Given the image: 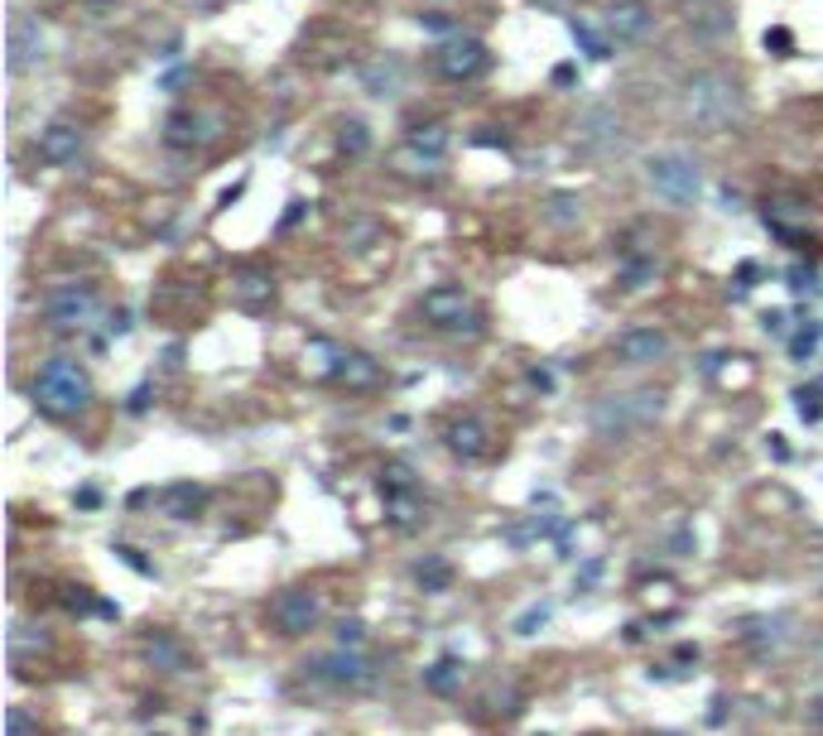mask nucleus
I'll return each mask as SVG.
<instances>
[{
    "instance_id": "obj_1",
    "label": "nucleus",
    "mask_w": 823,
    "mask_h": 736,
    "mask_svg": "<svg viewBox=\"0 0 823 736\" xmlns=\"http://www.w3.org/2000/svg\"><path fill=\"white\" fill-rule=\"evenodd\" d=\"M29 400L39 414L49 419H78L92 404V375L82 371V361L72 356H49L29 375Z\"/></svg>"
},
{
    "instance_id": "obj_2",
    "label": "nucleus",
    "mask_w": 823,
    "mask_h": 736,
    "mask_svg": "<svg viewBox=\"0 0 823 736\" xmlns=\"http://www.w3.org/2000/svg\"><path fill=\"white\" fill-rule=\"evenodd\" d=\"M684 111L703 130H727L742 115V92H736V82L727 72H699L684 92Z\"/></svg>"
},
{
    "instance_id": "obj_3",
    "label": "nucleus",
    "mask_w": 823,
    "mask_h": 736,
    "mask_svg": "<svg viewBox=\"0 0 823 736\" xmlns=\"http://www.w3.org/2000/svg\"><path fill=\"white\" fill-rule=\"evenodd\" d=\"M419 313L429 317V327L448 332V337H482V313L472 309L468 289H458V284H433L419 299Z\"/></svg>"
},
{
    "instance_id": "obj_4",
    "label": "nucleus",
    "mask_w": 823,
    "mask_h": 736,
    "mask_svg": "<svg viewBox=\"0 0 823 736\" xmlns=\"http://www.w3.org/2000/svg\"><path fill=\"white\" fill-rule=\"evenodd\" d=\"M655 414H660V395H655V390H635V395L602 400L598 410H592V429H598L602 438H621V433H631V429H645Z\"/></svg>"
},
{
    "instance_id": "obj_5",
    "label": "nucleus",
    "mask_w": 823,
    "mask_h": 736,
    "mask_svg": "<svg viewBox=\"0 0 823 736\" xmlns=\"http://www.w3.org/2000/svg\"><path fill=\"white\" fill-rule=\"evenodd\" d=\"M97 289L92 284H53L49 294L39 299V313L43 323L58 327V332H72V327H87L97 317Z\"/></svg>"
},
{
    "instance_id": "obj_6",
    "label": "nucleus",
    "mask_w": 823,
    "mask_h": 736,
    "mask_svg": "<svg viewBox=\"0 0 823 736\" xmlns=\"http://www.w3.org/2000/svg\"><path fill=\"white\" fill-rule=\"evenodd\" d=\"M645 173H650V188H655L660 198H670V202H693V198H699V188H703L699 164H693L689 154H674V150L650 159Z\"/></svg>"
},
{
    "instance_id": "obj_7",
    "label": "nucleus",
    "mask_w": 823,
    "mask_h": 736,
    "mask_svg": "<svg viewBox=\"0 0 823 736\" xmlns=\"http://www.w3.org/2000/svg\"><path fill=\"white\" fill-rule=\"evenodd\" d=\"M486 63H491V49L482 39H472V34H453V39H443L439 49H433V68H439L448 82L482 78Z\"/></svg>"
},
{
    "instance_id": "obj_8",
    "label": "nucleus",
    "mask_w": 823,
    "mask_h": 736,
    "mask_svg": "<svg viewBox=\"0 0 823 736\" xmlns=\"http://www.w3.org/2000/svg\"><path fill=\"white\" fill-rule=\"evenodd\" d=\"M323 616V597L313 587H284L280 597L270 602V621L280 626V635H309Z\"/></svg>"
},
{
    "instance_id": "obj_9",
    "label": "nucleus",
    "mask_w": 823,
    "mask_h": 736,
    "mask_svg": "<svg viewBox=\"0 0 823 736\" xmlns=\"http://www.w3.org/2000/svg\"><path fill=\"white\" fill-rule=\"evenodd\" d=\"M313 678H323V684H332V688H371L375 669L357 645H338L332 655H323L313 664Z\"/></svg>"
},
{
    "instance_id": "obj_10",
    "label": "nucleus",
    "mask_w": 823,
    "mask_h": 736,
    "mask_svg": "<svg viewBox=\"0 0 823 736\" xmlns=\"http://www.w3.org/2000/svg\"><path fill=\"white\" fill-rule=\"evenodd\" d=\"M612 352L626 361V366H655V361L670 356V332H660V327H626L612 342Z\"/></svg>"
},
{
    "instance_id": "obj_11",
    "label": "nucleus",
    "mask_w": 823,
    "mask_h": 736,
    "mask_svg": "<svg viewBox=\"0 0 823 736\" xmlns=\"http://www.w3.org/2000/svg\"><path fill=\"white\" fill-rule=\"evenodd\" d=\"M39 159L43 164H53V169H68L72 159H78V150H82V130L72 125V121H53V125H43L39 130Z\"/></svg>"
},
{
    "instance_id": "obj_12",
    "label": "nucleus",
    "mask_w": 823,
    "mask_h": 736,
    "mask_svg": "<svg viewBox=\"0 0 823 736\" xmlns=\"http://www.w3.org/2000/svg\"><path fill=\"white\" fill-rule=\"evenodd\" d=\"M140 655L159 674H188V649H183L179 635H169V631H144Z\"/></svg>"
},
{
    "instance_id": "obj_13",
    "label": "nucleus",
    "mask_w": 823,
    "mask_h": 736,
    "mask_svg": "<svg viewBox=\"0 0 823 736\" xmlns=\"http://www.w3.org/2000/svg\"><path fill=\"white\" fill-rule=\"evenodd\" d=\"M443 443H448V453L462 457V462H476V457L491 453V433H486L482 419H453V424L443 429Z\"/></svg>"
},
{
    "instance_id": "obj_14",
    "label": "nucleus",
    "mask_w": 823,
    "mask_h": 736,
    "mask_svg": "<svg viewBox=\"0 0 823 736\" xmlns=\"http://www.w3.org/2000/svg\"><path fill=\"white\" fill-rule=\"evenodd\" d=\"M39 58H43V29H39V20L20 14V20L10 24V72L34 68Z\"/></svg>"
},
{
    "instance_id": "obj_15",
    "label": "nucleus",
    "mask_w": 823,
    "mask_h": 736,
    "mask_svg": "<svg viewBox=\"0 0 823 736\" xmlns=\"http://www.w3.org/2000/svg\"><path fill=\"white\" fill-rule=\"evenodd\" d=\"M606 29H612V39H641L645 29H650V6L645 0H612V6H606Z\"/></svg>"
},
{
    "instance_id": "obj_16",
    "label": "nucleus",
    "mask_w": 823,
    "mask_h": 736,
    "mask_svg": "<svg viewBox=\"0 0 823 736\" xmlns=\"http://www.w3.org/2000/svg\"><path fill=\"white\" fill-rule=\"evenodd\" d=\"M212 121L208 115H198V111H179V115H169V130H164V140L173 144V150H193V144H208L217 130H208Z\"/></svg>"
},
{
    "instance_id": "obj_17",
    "label": "nucleus",
    "mask_w": 823,
    "mask_h": 736,
    "mask_svg": "<svg viewBox=\"0 0 823 736\" xmlns=\"http://www.w3.org/2000/svg\"><path fill=\"white\" fill-rule=\"evenodd\" d=\"M231 294H237L241 309L260 313V309H265V303L274 299V280H270L265 270H241L237 280H231Z\"/></svg>"
},
{
    "instance_id": "obj_18",
    "label": "nucleus",
    "mask_w": 823,
    "mask_h": 736,
    "mask_svg": "<svg viewBox=\"0 0 823 736\" xmlns=\"http://www.w3.org/2000/svg\"><path fill=\"white\" fill-rule=\"evenodd\" d=\"M332 381L347 385V390H371L375 381H381V366H375L367 352H342L338 375H332Z\"/></svg>"
},
{
    "instance_id": "obj_19",
    "label": "nucleus",
    "mask_w": 823,
    "mask_h": 736,
    "mask_svg": "<svg viewBox=\"0 0 823 736\" xmlns=\"http://www.w3.org/2000/svg\"><path fill=\"white\" fill-rule=\"evenodd\" d=\"M424 688L439 693V698H453V693L462 688V659L458 655H439L424 669Z\"/></svg>"
},
{
    "instance_id": "obj_20",
    "label": "nucleus",
    "mask_w": 823,
    "mask_h": 736,
    "mask_svg": "<svg viewBox=\"0 0 823 736\" xmlns=\"http://www.w3.org/2000/svg\"><path fill=\"white\" fill-rule=\"evenodd\" d=\"M202 501H208V491L193 486V482H179V486H169L164 496H159V505H164V515H173V520H193V511H198Z\"/></svg>"
},
{
    "instance_id": "obj_21",
    "label": "nucleus",
    "mask_w": 823,
    "mask_h": 736,
    "mask_svg": "<svg viewBox=\"0 0 823 736\" xmlns=\"http://www.w3.org/2000/svg\"><path fill=\"white\" fill-rule=\"evenodd\" d=\"M404 150H410V154H424V159H433V164H439L443 150H448V130H443V125H414L410 140H404Z\"/></svg>"
},
{
    "instance_id": "obj_22",
    "label": "nucleus",
    "mask_w": 823,
    "mask_h": 736,
    "mask_svg": "<svg viewBox=\"0 0 823 736\" xmlns=\"http://www.w3.org/2000/svg\"><path fill=\"white\" fill-rule=\"evenodd\" d=\"M385 511H390V525L395 530H414L419 525V501H414V491H390L385 496Z\"/></svg>"
},
{
    "instance_id": "obj_23",
    "label": "nucleus",
    "mask_w": 823,
    "mask_h": 736,
    "mask_svg": "<svg viewBox=\"0 0 823 736\" xmlns=\"http://www.w3.org/2000/svg\"><path fill=\"white\" fill-rule=\"evenodd\" d=\"M414 577H419V587H424V592H443L448 583H453V568H448L443 558H424L414 568Z\"/></svg>"
},
{
    "instance_id": "obj_24",
    "label": "nucleus",
    "mask_w": 823,
    "mask_h": 736,
    "mask_svg": "<svg viewBox=\"0 0 823 736\" xmlns=\"http://www.w3.org/2000/svg\"><path fill=\"white\" fill-rule=\"evenodd\" d=\"M794 410H800L804 424H819V419H823V385H800V390H794Z\"/></svg>"
},
{
    "instance_id": "obj_25",
    "label": "nucleus",
    "mask_w": 823,
    "mask_h": 736,
    "mask_svg": "<svg viewBox=\"0 0 823 736\" xmlns=\"http://www.w3.org/2000/svg\"><path fill=\"white\" fill-rule=\"evenodd\" d=\"M381 491L390 496V491H414V467L410 462H385L381 467Z\"/></svg>"
},
{
    "instance_id": "obj_26",
    "label": "nucleus",
    "mask_w": 823,
    "mask_h": 736,
    "mask_svg": "<svg viewBox=\"0 0 823 736\" xmlns=\"http://www.w3.org/2000/svg\"><path fill=\"white\" fill-rule=\"evenodd\" d=\"M6 736H43L39 717L29 713V707H10V713H6Z\"/></svg>"
},
{
    "instance_id": "obj_27",
    "label": "nucleus",
    "mask_w": 823,
    "mask_h": 736,
    "mask_svg": "<svg viewBox=\"0 0 823 736\" xmlns=\"http://www.w3.org/2000/svg\"><path fill=\"white\" fill-rule=\"evenodd\" d=\"M338 144H342V154H367V144H371L367 125H361V121H342V135H338Z\"/></svg>"
},
{
    "instance_id": "obj_28",
    "label": "nucleus",
    "mask_w": 823,
    "mask_h": 736,
    "mask_svg": "<svg viewBox=\"0 0 823 736\" xmlns=\"http://www.w3.org/2000/svg\"><path fill=\"white\" fill-rule=\"evenodd\" d=\"M569 29H573V39L583 43V53H588V58H606V39L592 34V24H588V20H573Z\"/></svg>"
},
{
    "instance_id": "obj_29",
    "label": "nucleus",
    "mask_w": 823,
    "mask_h": 736,
    "mask_svg": "<svg viewBox=\"0 0 823 736\" xmlns=\"http://www.w3.org/2000/svg\"><path fill=\"white\" fill-rule=\"evenodd\" d=\"M520 703H525V698H520L515 688H501V693H491V698H486V707H491V713H501V717H515Z\"/></svg>"
},
{
    "instance_id": "obj_30",
    "label": "nucleus",
    "mask_w": 823,
    "mask_h": 736,
    "mask_svg": "<svg viewBox=\"0 0 823 736\" xmlns=\"http://www.w3.org/2000/svg\"><path fill=\"white\" fill-rule=\"evenodd\" d=\"M544 621H549V606H530V612L515 621V631L520 635H534V626H544Z\"/></svg>"
},
{
    "instance_id": "obj_31",
    "label": "nucleus",
    "mask_w": 823,
    "mask_h": 736,
    "mask_svg": "<svg viewBox=\"0 0 823 736\" xmlns=\"http://www.w3.org/2000/svg\"><path fill=\"white\" fill-rule=\"evenodd\" d=\"M361 635H367L361 621H342V626H338V645H361Z\"/></svg>"
},
{
    "instance_id": "obj_32",
    "label": "nucleus",
    "mask_w": 823,
    "mask_h": 736,
    "mask_svg": "<svg viewBox=\"0 0 823 736\" xmlns=\"http://www.w3.org/2000/svg\"><path fill=\"white\" fill-rule=\"evenodd\" d=\"M116 554H121V558L130 563V568H136V573H144V577H150V573H154V568H150V563H144V558H140V548H130V544H116Z\"/></svg>"
},
{
    "instance_id": "obj_33",
    "label": "nucleus",
    "mask_w": 823,
    "mask_h": 736,
    "mask_svg": "<svg viewBox=\"0 0 823 736\" xmlns=\"http://www.w3.org/2000/svg\"><path fill=\"white\" fill-rule=\"evenodd\" d=\"M814 346H819V327H814V332H800V337H794V356L804 361L809 352H814Z\"/></svg>"
},
{
    "instance_id": "obj_34",
    "label": "nucleus",
    "mask_w": 823,
    "mask_h": 736,
    "mask_svg": "<svg viewBox=\"0 0 823 736\" xmlns=\"http://www.w3.org/2000/svg\"><path fill=\"white\" fill-rule=\"evenodd\" d=\"M569 208H573V198H554V212H549V216H554V222H569V216H573Z\"/></svg>"
},
{
    "instance_id": "obj_35",
    "label": "nucleus",
    "mask_w": 823,
    "mask_h": 736,
    "mask_svg": "<svg viewBox=\"0 0 823 736\" xmlns=\"http://www.w3.org/2000/svg\"><path fill=\"white\" fill-rule=\"evenodd\" d=\"M419 24H429V29H453V20H443V14H419Z\"/></svg>"
},
{
    "instance_id": "obj_36",
    "label": "nucleus",
    "mask_w": 823,
    "mask_h": 736,
    "mask_svg": "<svg viewBox=\"0 0 823 736\" xmlns=\"http://www.w3.org/2000/svg\"><path fill=\"white\" fill-rule=\"evenodd\" d=\"M771 43H775V49H790V34H785V29H775V34H765V49H771Z\"/></svg>"
},
{
    "instance_id": "obj_37",
    "label": "nucleus",
    "mask_w": 823,
    "mask_h": 736,
    "mask_svg": "<svg viewBox=\"0 0 823 736\" xmlns=\"http://www.w3.org/2000/svg\"><path fill=\"white\" fill-rule=\"evenodd\" d=\"M765 332H785V313H771V317H765Z\"/></svg>"
},
{
    "instance_id": "obj_38",
    "label": "nucleus",
    "mask_w": 823,
    "mask_h": 736,
    "mask_svg": "<svg viewBox=\"0 0 823 736\" xmlns=\"http://www.w3.org/2000/svg\"><path fill=\"white\" fill-rule=\"evenodd\" d=\"M809 717H814V722H819V727H823V698L814 703V713H809Z\"/></svg>"
},
{
    "instance_id": "obj_39",
    "label": "nucleus",
    "mask_w": 823,
    "mask_h": 736,
    "mask_svg": "<svg viewBox=\"0 0 823 736\" xmlns=\"http://www.w3.org/2000/svg\"><path fill=\"white\" fill-rule=\"evenodd\" d=\"M650 736H679V732H650Z\"/></svg>"
}]
</instances>
